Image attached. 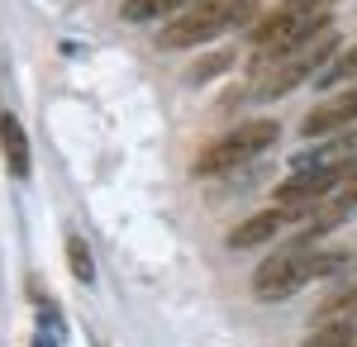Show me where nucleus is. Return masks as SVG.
Returning a JSON list of instances; mask_svg holds the SVG:
<instances>
[{
    "instance_id": "f257e3e1",
    "label": "nucleus",
    "mask_w": 357,
    "mask_h": 347,
    "mask_svg": "<svg viewBox=\"0 0 357 347\" xmlns=\"http://www.w3.org/2000/svg\"><path fill=\"white\" fill-rule=\"evenodd\" d=\"M343 262H348L343 252H324V247H314V242L296 238L291 247L272 252L262 267L252 271V295H257V300H286V295H296L301 286H310V281L333 276Z\"/></svg>"
},
{
    "instance_id": "f03ea898",
    "label": "nucleus",
    "mask_w": 357,
    "mask_h": 347,
    "mask_svg": "<svg viewBox=\"0 0 357 347\" xmlns=\"http://www.w3.org/2000/svg\"><path fill=\"white\" fill-rule=\"evenodd\" d=\"M343 53V43H338V33L324 29L319 38H310L301 48H291V53L272 57V62H257V72H252V86H248L243 100H281L286 91H296L301 81L319 77L324 67H329L333 57Z\"/></svg>"
},
{
    "instance_id": "7ed1b4c3",
    "label": "nucleus",
    "mask_w": 357,
    "mask_h": 347,
    "mask_svg": "<svg viewBox=\"0 0 357 347\" xmlns=\"http://www.w3.org/2000/svg\"><path fill=\"white\" fill-rule=\"evenodd\" d=\"M324 5L329 0H281L272 5L257 24H252V48H257V62H272V57L291 53V48H301L310 38H319L329 24V15H324Z\"/></svg>"
},
{
    "instance_id": "20e7f679",
    "label": "nucleus",
    "mask_w": 357,
    "mask_h": 347,
    "mask_svg": "<svg viewBox=\"0 0 357 347\" xmlns=\"http://www.w3.org/2000/svg\"><path fill=\"white\" fill-rule=\"evenodd\" d=\"M257 15H262L257 0H195L191 10H181L176 20H167L158 29V43L162 48H195V43H205L234 24H248Z\"/></svg>"
},
{
    "instance_id": "39448f33",
    "label": "nucleus",
    "mask_w": 357,
    "mask_h": 347,
    "mask_svg": "<svg viewBox=\"0 0 357 347\" xmlns=\"http://www.w3.org/2000/svg\"><path fill=\"white\" fill-rule=\"evenodd\" d=\"M276 134H281L276 119H248V124H238V129H229L224 138H215L205 153H195L191 171L195 176H224V171H234V167H243V162L262 157V153L276 143Z\"/></svg>"
},
{
    "instance_id": "423d86ee",
    "label": "nucleus",
    "mask_w": 357,
    "mask_h": 347,
    "mask_svg": "<svg viewBox=\"0 0 357 347\" xmlns=\"http://www.w3.org/2000/svg\"><path fill=\"white\" fill-rule=\"evenodd\" d=\"M357 124V86L329 95L324 105H314L310 114L301 119V134L305 138H329V134H348Z\"/></svg>"
},
{
    "instance_id": "0eeeda50",
    "label": "nucleus",
    "mask_w": 357,
    "mask_h": 347,
    "mask_svg": "<svg viewBox=\"0 0 357 347\" xmlns=\"http://www.w3.org/2000/svg\"><path fill=\"white\" fill-rule=\"evenodd\" d=\"M291 214H286V205H276V210H262V214H252V219H243V224H234L229 229V247L234 252H243V247H262V242H272L276 233H281V224H286Z\"/></svg>"
},
{
    "instance_id": "6e6552de",
    "label": "nucleus",
    "mask_w": 357,
    "mask_h": 347,
    "mask_svg": "<svg viewBox=\"0 0 357 347\" xmlns=\"http://www.w3.org/2000/svg\"><path fill=\"white\" fill-rule=\"evenodd\" d=\"M0 153H5V167H10L15 181H24L29 171H33L29 134H24V124H20V114H10V109H0Z\"/></svg>"
},
{
    "instance_id": "1a4fd4ad",
    "label": "nucleus",
    "mask_w": 357,
    "mask_h": 347,
    "mask_svg": "<svg viewBox=\"0 0 357 347\" xmlns=\"http://www.w3.org/2000/svg\"><path fill=\"white\" fill-rule=\"evenodd\" d=\"M195 0H124L119 5V20L124 24H153V20H172L181 10H191Z\"/></svg>"
},
{
    "instance_id": "9d476101",
    "label": "nucleus",
    "mask_w": 357,
    "mask_h": 347,
    "mask_svg": "<svg viewBox=\"0 0 357 347\" xmlns=\"http://www.w3.org/2000/svg\"><path fill=\"white\" fill-rule=\"evenodd\" d=\"M301 347H357V319H329V323H319Z\"/></svg>"
},
{
    "instance_id": "9b49d317",
    "label": "nucleus",
    "mask_w": 357,
    "mask_h": 347,
    "mask_svg": "<svg viewBox=\"0 0 357 347\" xmlns=\"http://www.w3.org/2000/svg\"><path fill=\"white\" fill-rule=\"evenodd\" d=\"M353 77H357V43H353V48H343V53L333 57L329 67L314 77V86H319V91H333V86H348Z\"/></svg>"
},
{
    "instance_id": "f8f14e48",
    "label": "nucleus",
    "mask_w": 357,
    "mask_h": 347,
    "mask_svg": "<svg viewBox=\"0 0 357 347\" xmlns=\"http://www.w3.org/2000/svg\"><path fill=\"white\" fill-rule=\"evenodd\" d=\"M319 319H357V286H348V291H333L324 304H319Z\"/></svg>"
},
{
    "instance_id": "ddd939ff",
    "label": "nucleus",
    "mask_w": 357,
    "mask_h": 347,
    "mask_svg": "<svg viewBox=\"0 0 357 347\" xmlns=\"http://www.w3.org/2000/svg\"><path fill=\"white\" fill-rule=\"evenodd\" d=\"M67 262H72V271L82 276V286H91L96 281V267H91V247H86V238H67Z\"/></svg>"
},
{
    "instance_id": "4468645a",
    "label": "nucleus",
    "mask_w": 357,
    "mask_h": 347,
    "mask_svg": "<svg viewBox=\"0 0 357 347\" xmlns=\"http://www.w3.org/2000/svg\"><path fill=\"white\" fill-rule=\"evenodd\" d=\"M329 210H333V214H343V219L357 210V171H353V176H348V181H343L338 190H333V205H329Z\"/></svg>"
},
{
    "instance_id": "2eb2a0df",
    "label": "nucleus",
    "mask_w": 357,
    "mask_h": 347,
    "mask_svg": "<svg viewBox=\"0 0 357 347\" xmlns=\"http://www.w3.org/2000/svg\"><path fill=\"white\" fill-rule=\"evenodd\" d=\"M224 67H234V53H210V62L191 67V72H186V81H205V77H215V72H224Z\"/></svg>"
},
{
    "instance_id": "dca6fc26",
    "label": "nucleus",
    "mask_w": 357,
    "mask_h": 347,
    "mask_svg": "<svg viewBox=\"0 0 357 347\" xmlns=\"http://www.w3.org/2000/svg\"><path fill=\"white\" fill-rule=\"evenodd\" d=\"M329 5H333V0H329Z\"/></svg>"
}]
</instances>
